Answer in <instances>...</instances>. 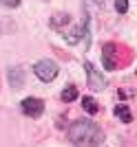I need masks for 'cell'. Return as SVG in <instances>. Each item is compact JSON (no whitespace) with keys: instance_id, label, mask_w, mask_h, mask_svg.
Wrapping results in <instances>:
<instances>
[{"instance_id":"obj_1","label":"cell","mask_w":137,"mask_h":147,"mask_svg":"<svg viewBox=\"0 0 137 147\" xmlns=\"http://www.w3.org/2000/svg\"><path fill=\"white\" fill-rule=\"evenodd\" d=\"M68 141L80 147H97L104 141V132L97 123L88 121V119H77L68 127Z\"/></svg>"},{"instance_id":"obj_2","label":"cell","mask_w":137,"mask_h":147,"mask_svg":"<svg viewBox=\"0 0 137 147\" xmlns=\"http://www.w3.org/2000/svg\"><path fill=\"white\" fill-rule=\"evenodd\" d=\"M33 73L38 75L40 81H53L55 75H58V64L51 61V59H40L36 66H33Z\"/></svg>"},{"instance_id":"obj_3","label":"cell","mask_w":137,"mask_h":147,"mask_svg":"<svg viewBox=\"0 0 137 147\" xmlns=\"http://www.w3.org/2000/svg\"><path fill=\"white\" fill-rule=\"evenodd\" d=\"M84 70H86V79H88V88L95 92H100L106 88V79L102 77V73L91 64V61H84Z\"/></svg>"},{"instance_id":"obj_4","label":"cell","mask_w":137,"mask_h":147,"mask_svg":"<svg viewBox=\"0 0 137 147\" xmlns=\"http://www.w3.org/2000/svg\"><path fill=\"white\" fill-rule=\"evenodd\" d=\"M20 108H22V112H25L27 117L40 119L42 112H44V101L42 99H36V97H29V99H25V101L20 103Z\"/></svg>"},{"instance_id":"obj_5","label":"cell","mask_w":137,"mask_h":147,"mask_svg":"<svg viewBox=\"0 0 137 147\" xmlns=\"http://www.w3.org/2000/svg\"><path fill=\"white\" fill-rule=\"evenodd\" d=\"M102 61H104L106 70H115L117 68V61H115V44H104L102 46Z\"/></svg>"},{"instance_id":"obj_6","label":"cell","mask_w":137,"mask_h":147,"mask_svg":"<svg viewBox=\"0 0 137 147\" xmlns=\"http://www.w3.org/2000/svg\"><path fill=\"white\" fill-rule=\"evenodd\" d=\"M77 31H80V40H84V51L91 49V31H88V13L82 11V22L80 26H77Z\"/></svg>"},{"instance_id":"obj_7","label":"cell","mask_w":137,"mask_h":147,"mask_svg":"<svg viewBox=\"0 0 137 147\" xmlns=\"http://www.w3.org/2000/svg\"><path fill=\"white\" fill-rule=\"evenodd\" d=\"M68 22H71V16H68V13H55V16H51L49 26L55 29V31H62L64 26H68Z\"/></svg>"},{"instance_id":"obj_8","label":"cell","mask_w":137,"mask_h":147,"mask_svg":"<svg viewBox=\"0 0 137 147\" xmlns=\"http://www.w3.org/2000/svg\"><path fill=\"white\" fill-rule=\"evenodd\" d=\"M9 84H11L13 88H22V84H25V75H22V68H9Z\"/></svg>"},{"instance_id":"obj_9","label":"cell","mask_w":137,"mask_h":147,"mask_svg":"<svg viewBox=\"0 0 137 147\" xmlns=\"http://www.w3.org/2000/svg\"><path fill=\"white\" fill-rule=\"evenodd\" d=\"M82 110L93 117V114H97V112H100V105H97V101H95V99L84 97V99H82Z\"/></svg>"},{"instance_id":"obj_10","label":"cell","mask_w":137,"mask_h":147,"mask_svg":"<svg viewBox=\"0 0 137 147\" xmlns=\"http://www.w3.org/2000/svg\"><path fill=\"white\" fill-rule=\"evenodd\" d=\"M115 117H117L122 123H131L133 121V114H131V110H128V105H117V108H115Z\"/></svg>"},{"instance_id":"obj_11","label":"cell","mask_w":137,"mask_h":147,"mask_svg":"<svg viewBox=\"0 0 137 147\" xmlns=\"http://www.w3.org/2000/svg\"><path fill=\"white\" fill-rule=\"evenodd\" d=\"M75 99H77V88H75V86L64 88V92H62V101L71 103V101H75Z\"/></svg>"},{"instance_id":"obj_12","label":"cell","mask_w":137,"mask_h":147,"mask_svg":"<svg viewBox=\"0 0 137 147\" xmlns=\"http://www.w3.org/2000/svg\"><path fill=\"white\" fill-rule=\"evenodd\" d=\"M115 9H117V13H126L128 11V2L126 0H115Z\"/></svg>"},{"instance_id":"obj_13","label":"cell","mask_w":137,"mask_h":147,"mask_svg":"<svg viewBox=\"0 0 137 147\" xmlns=\"http://www.w3.org/2000/svg\"><path fill=\"white\" fill-rule=\"evenodd\" d=\"M22 0H0V5L2 7H18Z\"/></svg>"}]
</instances>
